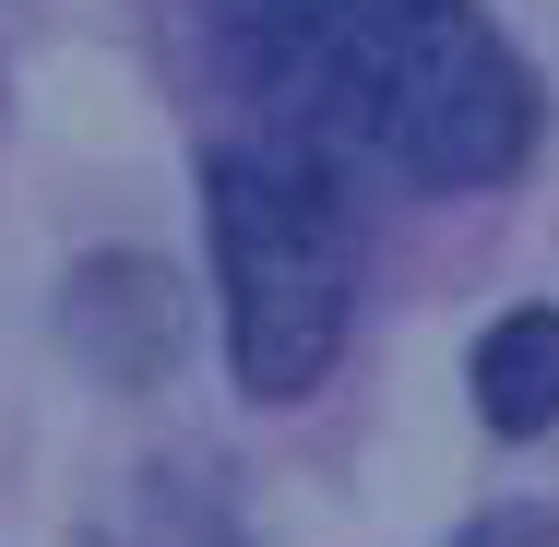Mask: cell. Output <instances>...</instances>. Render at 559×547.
Instances as JSON below:
<instances>
[{"label":"cell","instance_id":"cell-5","mask_svg":"<svg viewBox=\"0 0 559 547\" xmlns=\"http://www.w3.org/2000/svg\"><path fill=\"white\" fill-rule=\"evenodd\" d=\"M452 547H559V512L548 500H500V512H476Z\"/></svg>","mask_w":559,"mask_h":547},{"label":"cell","instance_id":"cell-4","mask_svg":"<svg viewBox=\"0 0 559 547\" xmlns=\"http://www.w3.org/2000/svg\"><path fill=\"white\" fill-rule=\"evenodd\" d=\"M464 381H476V417H488L500 440H536V429H559V310H548V298L500 310V322L476 333Z\"/></svg>","mask_w":559,"mask_h":547},{"label":"cell","instance_id":"cell-2","mask_svg":"<svg viewBox=\"0 0 559 547\" xmlns=\"http://www.w3.org/2000/svg\"><path fill=\"white\" fill-rule=\"evenodd\" d=\"M203 226L226 286V357L238 393L298 405L345 357L357 322V215L310 143H215L203 155Z\"/></svg>","mask_w":559,"mask_h":547},{"label":"cell","instance_id":"cell-3","mask_svg":"<svg viewBox=\"0 0 559 547\" xmlns=\"http://www.w3.org/2000/svg\"><path fill=\"white\" fill-rule=\"evenodd\" d=\"M60 345L108 381V393H167L179 345H191V298L155 250H96L60 274Z\"/></svg>","mask_w":559,"mask_h":547},{"label":"cell","instance_id":"cell-1","mask_svg":"<svg viewBox=\"0 0 559 547\" xmlns=\"http://www.w3.org/2000/svg\"><path fill=\"white\" fill-rule=\"evenodd\" d=\"M215 48L286 143L417 191H488L536 155V72L476 0H215Z\"/></svg>","mask_w":559,"mask_h":547}]
</instances>
